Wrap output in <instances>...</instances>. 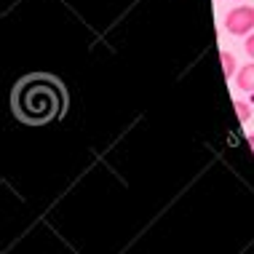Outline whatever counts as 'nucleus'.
Segmentation results:
<instances>
[{"mask_svg":"<svg viewBox=\"0 0 254 254\" xmlns=\"http://www.w3.org/2000/svg\"><path fill=\"white\" fill-rule=\"evenodd\" d=\"M236 113H238V118H241V123H246L252 118V107L246 105V102H236Z\"/></svg>","mask_w":254,"mask_h":254,"instance_id":"obj_5","label":"nucleus"},{"mask_svg":"<svg viewBox=\"0 0 254 254\" xmlns=\"http://www.w3.org/2000/svg\"><path fill=\"white\" fill-rule=\"evenodd\" d=\"M222 72H225V78H230V75H236V57H233L230 51H222Z\"/></svg>","mask_w":254,"mask_h":254,"instance_id":"obj_4","label":"nucleus"},{"mask_svg":"<svg viewBox=\"0 0 254 254\" xmlns=\"http://www.w3.org/2000/svg\"><path fill=\"white\" fill-rule=\"evenodd\" d=\"M249 147H252V150H254V134H252V136H249Z\"/></svg>","mask_w":254,"mask_h":254,"instance_id":"obj_7","label":"nucleus"},{"mask_svg":"<svg viewBox=\"0 0 254 254\" xmlns=\"http://www.w3.org/2000/svg\"><path fill=\"white\" fill-rule=\"evenodd\" d=\"M246 54H249V57L254 59V32L249 35V40H246Z\"/></svg>","mask_w":254,"mask_h":254,"instance_id":"obj_6","label":"nucleus"},{"mask_svg":"<svg viewBox=\"0 0 254 254\" xmlns=\"http://www.w3.org/2000/svg\"><path fill=\"white\" fill-rule=\"evenodd\" d=\"M64 110V91H62L59 80L49 75H35L19 83L13 94V113L24 123H49L59 118Z\"/></svg>","mask_w":254,"mask_h":254,"instance_id":"obj_1","label":"nucleus"},{"mask_svg":"<svg viewBox=\"0 0 254 254\" xmlns=\"http://www.w3.org/2000/svg\"><path fill=\"white\" fill-rule=\"evenodd\" d=\"M225 27H228V32H233V35H249L254 30V8L252 5H238V8L228 11Z\"/></svg>","mask_w":254,"mask_h":254,"instance_id":"obj_2","label":"nucleus"},{"mask_svg":"<svg viewBox=\"0 0 254 254\" xmlns=\"http://www.w3.org/2000/svg\"><path fill=\"white\" fill-rule=\"evenodd\" d=\"M236 83L241 91H254V64H246L244 70L236 75Z\"/></svg>","mask_w":254,"mask_h":254,"instance_id":"obj_3","label":"nucleus"}]
</instances>
